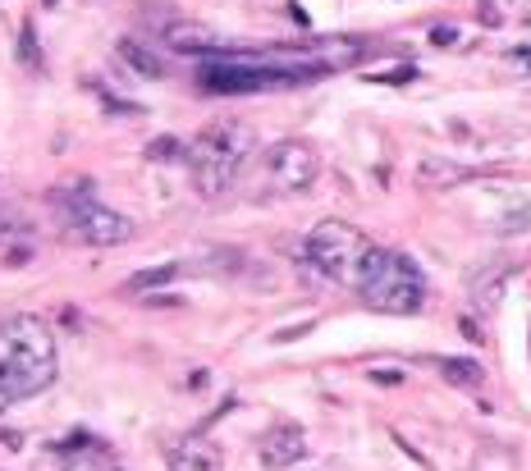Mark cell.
I'll use <instances>...</instances> for the list:
<instances>
[{
	"mask_svg": "<svg viewBox=\"0 0 531 471\" xmlns=\"http://www.w3.org/2000/svg\"><path fill=\"white\" fill-rule=\"evenodd\" d=\"M46 5H55V0H46Z\"/></svg>",
	"mask_w": 531,
	"mask_h": 471,
	"instance_id": "obj_24",
	"label": "cell"
},
{
	"mask_svg": "<svg viewBox=\"0 0 531 471\" xmlns=\"http://www.w3.org/2000/svg\"><path fill=\"white\" fill-rule=\"evenodd\" d=\"M19 60H23L28 69H42V46H37L33 23H23V33H19Z\"/></svg>",
	"mask_w": 531,
	"mask_h": 471,
	"instance_id": "obj_16",
	"label": "cell"
},
{
	"mask_svg": "<svg viewBox=\"0 0 531 471\" xmlns=\"http://www.w3.org/2000/svg\"><path fill=\"white\" fill-rule=\"evenodd\" d=\"M307 458V435L298 426H275L266 430V439H261V462L271 471H289L293 462Z\"/></svg>",
	"mask_w": 531,
	"mask_h": 471,
	"instance_id": "obj_7",
	"label": "cell"
},
{
	"mask_svg": "<svg viewBox=\"0 0 531 471\" xmlns=\"http://www.w3.org/2000/svg\"><path fill=\"white\" fill-rule=\"evenodd\" d=\"M46 202L60 211L65 229L87 247H115V243H129L133 238V220H124L120 211L101 206L97 197V183L92 179H69L60 188H51Z\"/></svg>",
	"mask_w": 531,
	"mask_h": 471,
	"instance_id": "obj_4",
	"label": "cell"
},
{
	"mask_svg": "<svg viewBox=\"0 0 531 471\" xmlns=\"http://www.w3.org/2000/svg\"><path fill=\"white\" fill-rule=\"evenodd\" d=\"M358 298L371 311H385V316H417L426 307V275L403 252L371 247V257L358 279Z\"/></svg>",
	"mask_w": 531,
	"mask_h": 471,
	"instance_id": "obj_3",
	"label": "cell"
},
{
	"mask_svg": "<svg viewBox=\"0 0 531 471\" xmlns=\"http://www.w3.org/2000/svg\"><path fill=\"white\" fill-rule=\"evenodd\" d=\"M522 229H531V206H518V211L499 225V234H522Z\"/></svg>",
	"mask_w": 531,
	"mask_h": 471,
	"instance_id": "obj_19",
	"label": "cell"
},
{
	"mask_svg": "<svg viewBox=\"0 0 531 471\" xmlns=\"http://www.w3.org/2000/svg\"><path fill=\"white\" fill-rule=\"evenodd\" d=\"M367 257H371L367 234L344 225V220H321V225L307 234V261H312L326 279L344 284V289H358Z\"/></svg>",
	"mask_w": 531,
	"mask_h": 471,
	"instance_id": "obj_5",
	"label": "cell"
},
{
	"mask_svg": "<svg viewBox=\"0 0 531 471\" xmlns=\"http://www.w3.org/2000/svg\"><path fill=\"white\" fill-rule=\"evenodd\" d=\"M188 266H152V270H138L133 279H124V293H142V289H156V284H174Z\"/></svg>",
	"mask_w": 531,
	"mask_h": 471,
	"instance_id": "obj_14",
	"label": "cell"
},
{
	"mask_svg": "<svg viewBox=\"0 0 531 471\" xmlns=\"http://www.w3.org/2000/svg\"><path fill=\"white\" fill-rule=\"evenodd\" d=\"M165 42H170L174 51H188V55H220V51H229V46L220 42L211 28H202V23H170V28H165Z\"/></svg>",
	"mask_w": 531,
	"mask_h": 471,
	"instance_id": "obj_9",
	"label": "cell"
},
{
	"mask_svg": "<svg viewBox=\"0 0 531 471\" xmlns=\"http://www.w3.org/2000/svg\"><path fill=\"white\" fill-rule=\"evenodd\" d=\"M504 279H509V270H481L477 279H472V293H477V307H495L499 298H504Z\"/></svg>",
	"mask_w": 531,
	"mask_h": 471,
	"instance_id": "obj_13",
	"label": "cell"
},
{
	"mask_svg": "<svg viewBox=\"0 0 531 471\" xmlns=\"http://www.w3.org/2000/svg\"><path fill=\"white\" fill-rule=\"evenodd\" d=\"M417 78V65H394L385 74H367V83H412Z\"/></svg>",
	"mask_w": 531,
	"mask_h": 471,
	"instance_id": "obj_18",
	"label": "cell"
},
{
	"mask_svg": "<svg viewBox=\"0 0 531 471\" xmlns=\"http://www.w3.org/2000/svg\"><path fill=\"white\" fill-rule=\"evenodd\" d=\"M266 174H271V183L280 193H307L316 183V174H321V156L307 142L284 138L266 151Z\"/></svg>",
	"mask_w": 531,
	"mask_h": 471,
	"instance_id": "obj_6",
	"label": "cell"
},
{
	"mask_svg": "<svg viewBox=\"0 0 531 471\" xmlns=\"http://www.w3.org/2000/svg\"><path fill=\"white\" fill-rule=\"evenodd\" d=\"M435 366H440V375H445L449 385H467V389L481 385V366L467 362V357H440Z\"/></svg>",
	"mask_w": 531,
	"mask_h": 471,
	"instance_id": "obj_12",
	"label": "cell"
},
{
	"mask_svg": "<svg viewBox=\"0 0 531 471\" xmlns=\"http://www.w3.org/2000/svg\"><path fill=\"white\" fill-rule=\"evenodd\" d=\"M165 462H170V471H225V462H220V449L211 444V439H174L170 449H165Z\"/></svg>",
	"mask_w": 531,
	"mask_h": 471,
	"instance_id": "obj_8",
	"label": "cell"
},
{
	"mask_svg": "<svg viewBox=\"0 0 531 471\" xmlns=\"http://www.w3.org/2000/svg\"><path fill=\"white\" fill-rule=\"evenodd\" d=\"M518 60H522V69L531 74V46H522V51H518Z\"/></svg>",
	"mask_w": 531,
	"mask_h": 471,
	"instance_id": "obj_22",
	"label": "cell"
},
{
	"mask_svg": "<svg viewBox=\"0 0 531 471\" xmlns=\"http://www.w3.org/2000/svg\"><path fill=\"white\" fill-rule=\"evenodd\" d=\"M458 330H463L467 339H477V343H481V330H477V321H458Z\"/></svg>",
	"mask_w": 531,
	"mask_h": 471,
	"instance_id": "obj_21",
	"label": "cell"
},
{
	"mask_svg": "<svg viewBox=\"0 0 531 471\" xmlns=\"http://www.w3.org/2000/svg\"><path fill=\"white\" fill-rule=\"evenodd\" d=\"M513 5H518V0H481L477 14H481V23H486V28H499V23H509Z\"/></svg>",
	"mask_w": 531,
	"mask_h": 471,
	"instance_id": "obj_15",
	"label": "cell"
},
{
	"mask_svg": "<svg viewBox=\"0 0 531 471\" xmlns=\"http://www.w3.org/2000/svg\"><path fill=\"white\" fill-rule=\"evenodd\" d=\"M147 156H152V161H188V147L179 138H156L152 147H147Z\"/></svg>",
	"mask_w": 531,
	"mask_h": 471,
	"instance_id": "obj_17",
	"label": "cell"
},
{
	"mask_svg": "<svg viewBox=\"0 0 531 471\" xmlns=\"http://www.w3.org/2000/svg\"><path fill=\"white\" fill-rule=\"evenodd\" d=\"M0 238H5V215H0Z\"/></svg>",
	"mask_w": 531,
	"mask_h": 471,
	"instance_id": "obj_23",
	"label": "cell"
},
{
	"mask_svg": "<svg viewBox=\"0 0 531 471\" xmlns=\"http://www.w3.org/2000/svg\"><path fill=\"white\" fill-rule=\"evenodd\" d=\"M257 151V133L243 119H216L211 129H202V138L188 147V165H193L197 193L202 197H220L239 183V170Z\"/></svg>",
	"mask_w": 531,
	"mask_h": 471,
	"instance_id": "obj_2",
	"label": "cell"
},
{
	"mask_svg": "<svg viewBox=\"0 0 531 471\" xmlns=\"http://www.w3.org/2000/svg\"><path fill=\"white\" fill-rule=\"evenodd\" d=\"M120 60H124V65H129L138 78H152V83H156V78H165V60L152 51V46L133 42V37H124V42H120Z\"/></svg>",
	"mask_w": 531,
	"mask_h": 471,
	"instance_id": "obj_10",
	"label": "cell"
},
{
	"mask_svg": "<svg viewBox=\"0 0 531 471\" xmlns=\"http://www.w3.org/2000/svg\"><path fill=\"white\" fill-rule=\"evenodd\" d=\"M55 334L37 316L0 321V412L42 394L55 380Z\"/></svg>",
	"mask_w": 531,
	"mask_h": 471,
	"instance_id": "obj_1",
	"label": "cell"
},
{
	"mask_svg": "<svg viewBox=\"0 0 531 471\" xmlns=\"http://www.w3.org/2000/svg\"><path fill=\"white\" fill-rule=\"evenodd\" d=\"M431 42H435V46H454V42H458V33L449 28V23H440V28H431Z\"/></svg>",
	"mask_w": 531,
	"mask_h": 471,
	"instance_id": "obj_20",
	"label": "cell"
},
{
	"mask_svg": "<svg viewBox=\"0 0 531 471\" xmlns=\"http://www.w3.org/2000/svg\"><path fill=\"white\" fill-rule=\"evenodd\" d=\"M417 179H422V188H454V183L467 179V170L458 161H445V156H426L417 165Z\"/></svg>",
	"mask_w": 531,
	"mask_h": 471,
	"instance_id": "obj_11",
	"label": "cell"
}]
</instances>
